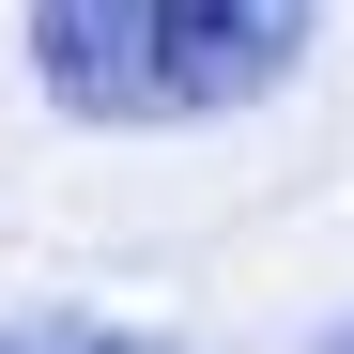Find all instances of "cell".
Segmentation results:
<instances>
[{"label":"cell","instance_id":"cell-2","mask_svg":"<svg viewBox=\"0 0 354 354\" xmlns=\"http://www.w3.org/2000/svg\"><path fill=\"white\" fill-rule=\"evenodd\" d=\"M0 354H185V339H139V324H93V308H31V324H0Z\"/></svg>","mask_w":354,"mask_h":354},{"label":"cell","instance_id":"cell-1","mask_svg":"<svg viewBox=\"0 0 354 354\" xmlns=\"http://www.w3.org/2000/svg\"><path fill=\"white\" fill-rule=\"evenodd\" d=\"M324 0H31V77L62 124H231L308 62Z\"/></svg>","mask_w":354,"mask_h":354},{"label":"cell","instance_id":"cell-3","mask_svg":"<svg viewBox=\"0 0 354 354\" xmlns=\"http://www.w3.org/2000/svg\"><path fill=\"white\" fill-rule=\"evenodd\" d=\"M308 354H354V324H339V339H308Z\"/></svg>","mask_w":354,"mask_h":354}]
</instances>
